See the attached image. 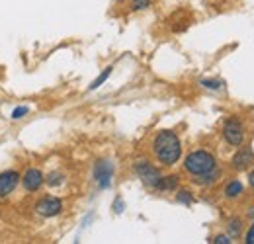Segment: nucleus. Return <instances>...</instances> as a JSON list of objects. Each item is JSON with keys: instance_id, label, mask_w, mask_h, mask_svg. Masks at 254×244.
I'll return each instance as SVG.
<instances>
[{"instance_id": "1", "label": "nucleus", "mask_w": 254, "mask_h": 244, "mask_svg": "<svg viewBox=\"0 0 254 244\" xmlns=\"http://www.w3.org/2000/svg\"><path fill=\"white\" fill-rule=\"evenodd\" d=\"M153 153L157 156L160 164L164 166H174L180 156H182V143H180V137L170 131V129H164L159 131L155 141H153Z\"/></svg>"}, {"instance_id": "2", "label": "nucleus", "mask_w": 254, "mask_h": 244, "mask_svg": "<svg viewBox=\"0 0 254 244\" xmlns=\"http://www.w3.org/2000/svg\"><path fill=\"white\" fill-rule=\"evenodd\" d=\"M215 166H217L215 156L209 153V151H203V149L191 151V153L186 156V160H184V170H186L188 174H191V176H201V174L213 170Z\"/></svg>"}, {"instance_id": "3", "label": "nucleus", "mask_w": 254, "mask_h": 244, "mask_svg": "<svg viewBox=\"0 0 254 244\" xmlns=\"http://www.w3.org/2000/svg\"><path fill=\"white\" fill-rule=\"evenodd\" d=\"M245 125L239 118H229L223 125V137L231 147H241L245 141Z\"/></svg>"}, {"instance_id": "4", "label": "nucleus", "mask_w": 254, "mask_h": 244, "mask_svg": "<svg viewBox=\"0 0 254 244\" xmlns=\"http://www.w3.org/2000/svg\"><path fill=\"white\" fill-rule=\"evenodd\" d=\"M133 170L137 172V176L141 178V182L145 183L147 187H151V189L157 187L160 176H162V174L159 172V168H155L149 160H137L135 166H133Z\"/></svg>"}, {"instance_id": "5", "label": "nucleus", "mask_w": 254, "mask_h": 244, "mask_svg": "<svg viewBox=\"0 0 254 244\" xmlns=\"http://www.w3.org/2000/svg\"><path fill=\"white\" fill-rule=\"evenodd\" d=\"M112 176H114V164L110 160H98L94 166V180L100 189L110 187L112 183Z\"/></svg>"}, {"instance_id": "6", "label": "nucleus", "mask_w": 254, "mask_h": 244, "mask_svg": "<svg viewBox=\"0 0 254 244\" xmlns=\"http://www.w3.org/2000/svg\"><path fill=\"white\" fill-rule=\"evenodd\" d=\"M63 211V201L59 197H43L35 203V213L41 217H55Z\"/></svg>"}, {"instance_id": "7", "label": "nucleus", "mask_w": 254, "mask_h": 244, "mask_svg": "<svg viewBox=\"0 0 254 244\" xmlns=\"http://www.w3.org/2000/svg\"><path fill=\"white\" fill-rule=\"evenodd\" d=\"M20 172H16V170H6V172H2L0 174V199H4V197H8L14 189H16V185L20 183Z\"/></svg>"}, {"instance_id": "8", "label": "nucleus", "mask_w": 254, "mask_h": 244, "mask_svg": "<svg viewBox=\"0 0 254 244\" xmlns=\"http://www.w3.org/2000/svg\"><path fill=\"white\" fill-rule=\"evenodd\" d=\"M24 183V189L26 191H39V187L45 183V176L39 168H30L24 172V176L20 178Z\"/></svg>"}, {"instance_id": "9", "label": "nucleus", "mask_w": 254, "mask_h": 244, "mask_svg": "<svg viewBox=\"0 0 254 244\" xmlns=\"http://www.w3.org/2000/svg\"><path fill=\"white\" fill-rule=\"evenodd\" d=\"M251 164H254V153L249 147H243L241 151H237L235 156H233V160H231V166L235 170H239V172L247 170Z\"/></svg>"}, {"instance_id": "10", "label": "nucleus", "mask_w": 254, "mask_h": 244, "mask_svg": "<svg viewBox=\"0 0 254 244\" xmlns=\"http://www.w3.org/2000/svg\"><path fill=\"white\" fill-rule=\"evenodd\" d=\"M219 178H221V168L215 166L213 170H209V172H205V174H201V176H193V182L197 183V185L209 187V185L219 182Z\"/></svg>"}, {"instance_id": "11", "label": "nucleus", "mask_w": 254, "mask_h": 244, "mask_svg": "<svg viewBox=\"0 0 254 244\" xmlns=\"http://www.w3.org/2000/svg\"><path fill=\"white\" fill-rule=\"evenodd\" d=\"M243 191H245L243 183L239 182V180H231V182L225 185L223 195H225L227 199H237V197H241V195H243Z\"/></svg>"}, {"instance_id": "12", "label": "nucleus", "mask_w": 254, "mask_h": 244, "mask_svg": "<svg viewBox=\"0 0 254 244\" xmlns=\"http://www.w3.org/2000/svg\"><path fill=\"white\" fill-rule=\"evenodd\" d=\"M178 187V176L170 174V176H160L159 183H157V191H174Z\"/></svg>"}, {"instance_id": "13", "label": "nucleus", "mask_w": 254, "mask_h": 244, "mask_svg": "<svg viewBox=\"0 0 254 244\" xmlns=\"http://www.w3.org/2000/svg\"><path fill=\"white\" fill-rule=\"evenodd\" d=\"M241 233H243V219L233 217V219L227 223V235H229L231 239H239Z\"/></svg>"}, {"instance_id": "14", "label": "nucleus", "mask_w": 254, "mask_h": 244, "mask_svg": "<svg viewBox=\"0 0 254 244\" xmlns=\"http://www.w3.org/2000/svg\"><path fill=\"white\" fill-rule=\"evenodd\" d=\"M176 201L178 203H184V205H191L193 203V195H191V191H188V189H178Z\"/></svg>"}, {"instance_id": "15", "label": "nucleus", "mask_w": 254, "mask_h": 244, "mask_svg": "<svg viewBox=\"0 0 254 244\" xmlns=\"http://www.w3.org/2000/svg\"><path fill=\"white\" fill-rule=\"evenodd\" d=\"M45 182H47V185H51V187H59V185L64 182V176L61 172H51V174L45 178Z\"/></svg>"}, {"instance_id": "16", "label": "nucleus", "mask_w": 254, "mask_h": 244, "mask_svg": "<svg viewBox=\"0 0 254 244\" xmlns=\"http://www.w3.org/2000/svg\"><path fill=\"white\" fill-rule=\"evenodd\" d=\"M199 84L207 90H221L223 88V80H217V78H203Z\"/></svg>"}, {"instance_id": "17", "label": "nucleus", "mask_w": 254, "mask_h": 244, "mask_svg": "<svg viewBox=\"0 0 254 244\" xmlns=\"http://www.w3.org/2000/svg\"><path fill=\"white\" fill-rule=\"evenodd\" d=\"M110 74H112V66L104 68V72H102V74H100V76L96 78L94 82L90 84V90H96V88H100V86H102V84H104V82H106V80L110 78Z\"/></svg>"}, {"instance_id": "18", "label": "nucleus", "mask_w": 254, "mask_h": 244, "mask_svg": "<svg viewBox=\"0 0 254 244\" xmlns=\"http://www.w3.org/2000/svg\"><path fill=\"white\" fill-rule=\"evenodd\" d=\"M151 4H153L151 0H131V10H133V12H139V10L149 8Z\"/></svg>"}, {"instance_id": "19", "label": "nucleus", "mask_w": 254, "mask_h": 244, "mask_svg": "<svg viewBox=\"0 0 254 244\" xmlns=\"http://www.w3.org/2000/svg\"><path fill=\"white\" fill-rule=\"evenodd\" d=\"M28 112H30V110H28L26 106H18V108L12 112V120H22V118L28 116Z\"/></svg>"}, {"instance_id": "20", "label": "nucleus", "mask_w": 254, "mask_h": 244, "mask_svg": "<svg viewBox=\"0 0 254 244\" xmlns=\"http://www.w3.org/2000/svg\"><path fill=\"white\" fill-rule=\"evenodd\" d=\"M211 243H215V244H231L233 241H231V237H229V235H217V237H215Z\"/></svg>"}, {"instance_id": "21", "label": "nucleus", "mask_w": 254, "mask_h": 244, "mask_svg": "<svg viewBox=\"0 0 254 244\" xmlns=\"http://www.w3.org/2000/svg\"><path fill=\"white\" fill-rule=\"evenodd\" d=\"M245 243L247 244H254V223L251 225V229H249V233L245 235Z\"/></svg>"}, {"instance_id": "22", "label": "nucleus", "mask_w": 254, "mask_h": 244, "mask_svg": "<svg viewBox=\"0 0 254 244\" xmlns=\"http://www.w3.org/2000/svg\"><path fill=\"white\" fill-rule=\"evenodd\" d=\"M114 211H116V213H122V211H124V201H122V199H116V203H114Z\"/></svg>"}, {"instance_id": "23", "label": "nucleus", "mask_w": 254, "mask_h": 244, "mask_svg": "<svg viewBox=\"0 0 254 244\" xmlns=\"http://www.w3.org/2000/svg\"><path fill=\"white\" fill-rule=\"evenodd\" d=\"M249 185L254 187V170H251V174H249Z\"/></svg>"}, {"instance_id": "24", "label": "nucleus", "mask_w": 254, "mask_h": 244, "mask_svg": "<svg viewBox=\"0 0 254 244\" xmlns=\"http://www.w3.org/2000/svg\"><path fill=\"white\" fill-rule=\"evenodd\" d=\"M249 217H251V219H254V207H251V209H249Z\"/></svg>"}]
</instances>
